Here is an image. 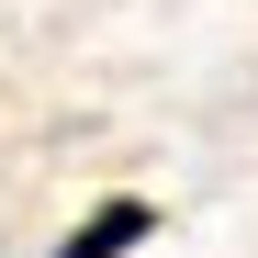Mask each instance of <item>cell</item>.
Segmentation results:
<instances>
[{"label":"cell","instance_id":"obj_1","mask_svg":"<svg viewBox=\"0 0 258 258\" xmlns=\"http://www.w3.org/2000/svg\"><path fill=\"white\" fill-rule=\"evenodd\" d=\"M146 225H157V202H135V191H123V202H101V213H79V236H68L56 258H123Z\"/></svg>","mask_w":258,"mask_h":258}]
</instances>
